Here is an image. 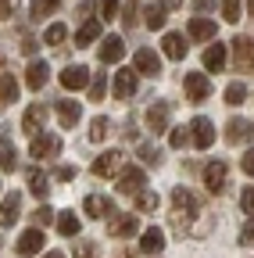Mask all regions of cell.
Wrapping results in <instances>:
<instances>
[{
    "label": "cell",
    "instance_id": "obj_2",
    "mask_svg": "<svg viewBox=\"0 0 254 258\" xmlns=\"http://www.w3.org/2000/svg\"><path fill=\"white\" fill-rule=\"evenodd\" d=\"M122 165H125V154H122V151H104L97 161H93V176H101V179L118 176V172H122Z\"/></svg>",
    "mask_w": 254,
    "mask_h": 258
},
{
    "label": "cell",
    "instance_id": "obj_52",
    "mask_svg": "<svg viewBox=\"0 0 254 258\" xmlns=\"http://www.w3.org/2000/svg\"><path fill=\"white\" fill-rule=\"evenodd\" d=\"M247 15H250V18H254V0H247Z\"/></svg>",
    "mask_w": 254,
    "mask_h": 258
},
{
    "label": "cell",
    "instance_id": "obj_44",
    "mask_svg": "<svg viewBox=\"0 0 254 258\" xmlns=\"http://www.w3.org/2000/svg\"><path fill=\"white\" fill-rule=\"evenodd\" d=\"M118 18L125 22V29H133V25H136V4H125V11H122Z\"/></svg>",
    "mask_w": 254,
    "mask_h": 258
},
{
    "label": "cell",
    "instance_id": "obj_8",
    "mask_svg": "<svg viewBox=\"0 0 254 258\" xmlns=\"http://www.w3.org/2000/svg\"><path fill=\"white\" fill-rule=\"evenodd\" d=\"M133 69H136L140 76H150V79H154L157 72H161V57H157L150 47H140L136 57H133Z\"/></svg>",
    "mask_w": 254,
    "mask_h": 258
},
{
    "label": "cell",
    "instance_id": "obj_16",
    "mask_svg": "<svg viewBox=\"0 0 254 258\" xmlns=\"http://www.w3.org/2000/svg\"><path fill=\"white\" fill-rule=\"evenodd\" d=\"M140 251H143V254H161V251H165V230H157V226L143 230V237H140Z\"/></svg>",
    "mask_w": 254,
    "mask_h": 258
},
{
    "label": "cell",
    "instance_id": "obj_28",
    "mask_svg": "<svg viewBox=\"0 0 254 258\" xmlns=\"http://www.w3.org/2000/svg\"><path fill=\"white\" fill-rule=\"evenodd\" d=\"M25 179H29V190H33L40 201H43L47 194H50V179H47V176H43L40 169H29V176H25Z\"/></svg>",
    "mask_w": 254,
    "mask_h": 258
},
{
    "label": "cell",
    "instance_id": "obj_34",
    "mask_svg": "<svg viewBox=\"0 0 254 258\" xmlns=\"http://www.w3.org/2000/svg\"><path fill=\"white\" fill-rule=\"evenodd\" d=\"M157 205H161V198H157L154 190H140L136 194V208L140 212H157Z\"/></svg>",
    "mask_w": 254,
    "mask_h": 258
},
{
    "label": "cell",
    "instance_id": "obj_46",
    "mask_svg": "<svg viewBox=\"0 0 254 258\" xmlns=\"http://www.w3.org/2000/svg\"><path fill=\"white\" fill-rule=\"evenodd\" d=\"M254 240V215L243 222V230H240V244H250Z\"/></svg>",
    "mask_w": 254,
    "mask_h": 258
},
{
    "label": "cell",
    "instance_id": "obj_45",
    "mask_svg": "<svg viewBox=\"0 0 254 258\" xmlns=\"http://www.w3.org/2000/svg\"><path fill=\"white\" fill-rule=\"evenodd\" d=\"M54 179L68 183V179H75V169H72V165H57V169H54Z\"/></svg>",
    "mask_w": 254,
    "mask_h": 258
},
{
    "label": "cell",
    "instance_id": "obj_55",
    "mask_svg": "<svg viewBox=\"0 0 254 258\" xmlns=\"http://www.w3.org/2000/svg\"><path fill=\"white\" fill-rule=\"evenodd\" d=\"M0 244H4V240H0Z\"/></svg>",
    "mask_w": 254,
    "mask_h": 258
},
{
    "label": "cell",
    "instance_id": "obj_1",
    "mask_svg": "<svg viewBox=\"0 0 254 258\" xmlns=\"http://www.w3.org/2000/svg\"><path fill=\"white\" fill-rule=\"evenodd\" d=\"M183 90H186V101L190 104H201V101H208V93H211V79L204 72H186Z\"/></svg>",
    "mask_w": 254,
    "mask_h": 258
},
{
    "label": "cell",
    "instance_id": "obj_10",
    "mask_svg": "<svg viewBox=\"0 0 254 258\" xmlns=\"http://www.w3.org/2000/svg\"><path fill=\"white\" fill-rule=\"evenodd\" d=\"M82 208H86L90 219H108V215H115V205H111V198H104V194H90V198L82 201Z\"/></svg>",
    "mask_w": 254,
    "mask_h": 258
},
{
    "label": "cell",
    "instance_id": "obj_17",
    "mask_svg": "<svg viewBox=\"0 0 254 258\" xmlns=\"http://www.w3.org/2000/svg\"><path fill=\"white\" fill-rule=\"evenodd\" d=\"M215 32H218V25L211 18H190V25H186L190 40H215Z\"/></svg>",
    "mask_w": 254,
    "mask_h": 258
},
{
    "label": "cell",
    "instance_id": "obj_50",
    "mask_svg": "<svg viewBox=\"0 0 254 258\" xmlns=\"http://www.w3.org/2000/svg\"><path fill=\"white\" fill-rule=\"evenodd\" d=\"M22 50H25V54H33V50H36V40H33V36H25V40H22Z\"/></svg>",
    "mask_w": 254,
    "mask_h": 258
},
{
    "label": "cell",
    "instance_id": "obj_24",
    "mask_svg": "<svg viewBox=\"0 0 254 258\" xmlns=\"http://www.w3.org/2000/svg\"><path fill=\"white\" fill-rule=\"evenodd\" d=\"M161 50H165V57H172V61H183V57H186V40L179 36V32H165V40H161Z\"/></svg>",
    "mask_w": 254,
    "mask_h": 258
},
{
    "label": "cell",
    "instance_id": "obj_49",
    "mask_svg": "<svg viewBox=\"0 0 254 258\" xmlns=\"http://www.w3.org/2000/svg\"><path fill=\"white\" fill-rule=\"evenodd\" d=\"M11 8H15V0H0V18H11Z\"/></svg>",
    "mask_w": 254,
    "mask_h": 258
},
{
    "label": "cell",
    "instance_id": "obj_22",
    "mask_svg": "<svg viewBox=\"0 0 254 258\" xmlns=\"http://www.w3.org/2000/svg\"><path fill=\"white\" fill-rule=\"evenodd\" d=\"M172 205H176L179 219H183V215H194V212H197V198H194V194H190L186 186H176V190H172Z\"/></svg>",
    "mask_w": 254,
    "mask_h": 258
},
{
    "label": "cell",
    "instance_id": "obj_36",
    "mask_svg": "<svg viewBox=\"0 0 254 258\" xmlns=\"http://www.w3.org/2000/svg\"><path fill=\"white\" fill-rule=\"evenodd\" d=\"M243 101H247V86H243V83H229V86H226V104L236 108V104H243Z\"/></svg>",
    "mask_w": 254,
    "mask_h": 258
},
{
    "label": "cell",
    "instance_id": "obj_30",
    "mask_svg": "<svg viewBox=\"0 0 254 258\" xmlns=\"http://www.w3.org/2000/svg\"><path fill=\"white\" fill-rule=\"evenodd\" d=\"M57 233L61 237H79V219L72 212H61L57 215Z\"/></svg>",
    "mask_w": 254,
    "mask_h": 258
},
{
    "label": "cell",
    "instance_id": "obj_4",
    "mask_svg": "<svg viewBox=\"0 0 254 258\" xmlns=\"http://www.w3.org/2000/svg\"><path fill=\"white\" fill-rule=\"evenodd\" d=\"M233 57L240 72H254V36H236L233 40Z\"/></svg>",
    "mask_w": 254,
    "mask_h": 258
},
{
    "label": "cell",
    "instance_id": "obj_38",
    "mask_svg": "<svg viewBox=\"0 0 254 258\" xmlns=\"http://www.w3.org/2000/svg\"><path fill=\"white\" fill-rule=\"evenodd\" d=\"M33 219H36V226H50V222H57V212H54L50 205H40Z\"/></svg>",
    "mask_w": 254,
    "mask_h": 258
},
{
    "label": "cell",
    "instance_id": "obj_29",
    "mask_svg": "<svg viewBox=\"0 0 254 258\" xmlns=\"http://www.w3.org/2000/svg\"><path fill=\"white\" fill-rule=\"evenodd\" d=\"M97 36H101V22H97V18H90V22L75 32V47H90Z\"/></svg>",
    "mask_w": 254,
    "mask_h": 258
},
{
    "label": "cell",
    "instance_id": "obj_23",
    "mask_svg": "<svg viewBox=\"0 0 254 258\" xmlns=\"http://www.w3.org/2000/svg\"><path fill=\"white\" fill-rule=\"evenodd\" d=\"M79 118H82V108H79V101H57V122L65 125V129H72Z\"/></svg>",
    "mask_w": 254,
    "mask_h": 258
},
{
    "label": "cell",
    "instance_id": "obj_12",
    "mask_svg": "<svg viewBox=\"0 0 254 258\" xmlns=\"http://www.w3.org/2000/svg\"><path fill=\"white\" fill-rule=\"evenodd\" d=\"M122 54H125V40H122V36H104V40H101V50H97V57H101L104 64H115V61H122Z\"/></svg>",
    "mask_w": 254,
    "mask_h": 258
},
{
    "label": "cell",
    "instance_id": "obj_51",
    "mask_svg": "<svg viewBox=\"0 0 254 258\" xmlns=\"http://www.w3.org/2000/svg\"><path fill=\"white\" fill-rule=\"evenodd\" d=\"M208 8H215V0H197V11H208Z\"/></svg>",
    "mask_w": 254,
    "mask_h": 258
},
{
    "label": "cell",
    "instance_id": "obj_18",
    "mask_svg": "<svg viewBox=\"0 0 254 258\" xmlns=\"http://www.w3.org/2000/svg\"><path fill=\"white\" fill-rule=\"evenodd\" d=\"M18 212H22V194H8L4 201H0V226H11V222H18Z\"/></svg>",
    "mask_w": 254,
    "mask_h": 258
},
{
    "label": "cell",
    "instance_id": "obj_47",
    "mask_svg": "<svg viewBox=\"0 0 254 258\" xmlns=\"http://www.w3.org/2000/svg\"><path fill=\"white\" fill-rule=\"evenodd\" d=\"M168 144H172V147H186V129H172V133H168Z\"/></svg>",
    "mask_w": 254,
    "mask_h": 258
},
{
    "label": "cell",
    "instance_id": "obj_26",
    "mask_svg": "<svg viewBox=\"0 0 254 258\" xmlns=\"http://www.w3.org/2000/svg\"><path fill=\"white\" fill-rule=\"evenodd\" d=\"M0 169H8V172L18 169V151H15V144L4 133H0Z\"/></svg>",
    "mask_w": 254,
    "mask_h": 258
},
{
    "label": "cell",
    "instance_id": "obj_41",
    "mask_svg": "<svg viewBox=\"0 0 254 258\" xmlns=\"http://www.w3.org/2000/svg\"><path fill=\"white\" fill-rule=\"evenodd\" d=\"M118 4H122V0H101V18H118L122 15Z\"/></svg>",
    "mask_w": 254,
    "mask_h": 258
},
{
    "label": "cell",
    "instance_id": "obj_13",
    "mask_svg": "<svg viewBox=\"0 0 254 258\" xmlns=\"http://www.w3.org/2000/svg\"><path fill=\"white\" fill-rule=\"evenodd\" d=\"M226 161H211V165L204 169V186L211 190V194H222V190H226Z\"/></svg>",
    "mask_w": 254,
    "mask_h": 258
},
{
    "label": "cell",
    "instance_id": "obj_9",
    "mask_svg": "<svg viewBox=\"0 0 254 258\" xmlns=\"http://www.w3.org/2000/svg\"><path fill=\"white\" fill-rule=\"evenodd\" d=\"M43 244H47V240H43V230H40V226H33V230H25V233L18 237V244H15V247H18V254H22V258H29V254H40V251H43Z\"/></svg>",
    "mask_w": 254,
    "mask_h": 258
},
{
    "label": "cell",
    "instance_id": "obj_7",
    "mask_svg": "<svg viewBox=\"0 0 254 258\" xmlns=\"http://www.w3.org/2000/svg\"><path fill=\"white\" fill-rule=\"evenodd\" d=\"M190 129H194V147H197V151H208V147L215 144V125H211V118L197 115L194 122H190Z\"/></svg>",
    "mask_w": 254,
    "mask_h": 258
},
{
    "label": "cell",
    "instance_id": "obj_48",
    "mask_svg": "<svg viewBox=\"0 0 254 258\" xmlns=\"http://www.w3.org/2000/svg\"><path fill=\"white\" fill-rule=\"evenodd\" d=\"M243 172H247V176L254 179V147H250V151L243 154Z\"/></svg>",
    "mask_w": 254,
    "mask_h": 258
},
{
    "label": "cell",
    "instance_id": "obj_43",
    "mask_svg": "<svg viewBox=\"0 0 254 258\" xmlns=\"http://www.w3.org/2000/svg\"><path fill=\"white\" fill-rule=\"evenodd\" d=\"M75 258H97V247L90 240H82V244H75Z\"/></svg>",
    "mask_w": 254,
    "mask_h": 258
},
{
    "label": "cell",
    "instance_id": "obj_35",
    "mask_svg": "<svg viewBox=\"0 0 254 258\" xmlns=\"http://www.w3.org/2000/svg\"><path fill=\"white\" fill-rule=\"evenodd\" d=\"M90 101H104V93H108V76L104 72H97V79H90Z\"/></svg>",
    "mask_w": 254,
    "mask_h": 258
},
{
    "label": "cell",
    "instance_id": "obj_39",
    "mask_svg": "<svg viewBox=\"0 0 254 258\" xmlns=\"http://www.w3.org/2000/svg\"><path fill=\"white\" fill-rule=\"evenodd\" d=\"M222 18H226V22H240V0H222Z\"/></svg>",
    "mask_w": 254,
    "mask_h": 258
},
{
    "label": "cell",
    "instance_id": "obj_32",
    "mask_svg": "<svg viewBox=\"0 0 254 258\" xmlns=\"http://www.w3.org/2000/svg\"><path fill=\"white\" fill-rule=\"evenodd\" d=\"M108 133H111V122H108L104 115H97V118L90 122V140H93V144H101Z\"/></svg>",
    "mask_w": 254,
    "mask_h": 258
},
{
    "label": "cell",
    "instance_id": "obj_40",
    "mask_svg": "<svg viewBox=\"0 0 254 258\" xmlns=\"http://www.w3.org/2000/svg\"><path fill=\"white\" fill-rule=\"evenodd\" d=\"M140 158L147 161V165H157V161H161V151L150 147V144H143V147H140Z\"/></svg>",
    "mask_w": 254,
    "mask_h": 258
},
{
    "label": "cell",
    "instance_id": "obj_37",
    "mask_svg": "<svg viewBox=\"0 0 254 258\" xmlns=\"http://www.w3.org/2000/svg\"><path fill=\"white\" fill-rule=\"evenodd\" d=\"M57 8H61V0H33V18H43V15L57 11Z\"/></svg>",
    "mask_w": 254,
    "mask_h": 258
},
{
    "label": "cell",
    "instance_id": "obj_53",
    "mask_svg": "<svg viewBox=\"0 0 254 258\" xmlns=\"http://www.w3.org/2000/svg\"><path fill=\"white\" fill-rule=\"evenodd\" d=\"M43 258H65V254H61V251H50V254H43Z\"/></svg>",
    "mask_w": 254,
    "mask_h": 258
},
{
    "label": "cell",
    "instance_id": "obj_14",
    "mask_svg": "<svg viewBox=\"0 0 254 258\" xmlns=\"http://www.w3.org/2000/svg\"><path fill=\"white\" fill-rule=\"evenodd\" d=\"M61 86L65 90H86L90 86V72L82 69V64H68V69L61 72Z\"/></svg>",
    "mask_w": 254,
    "mask_h": 258
},
{
    "label": "cell",
    "instance_id": "obj_5",
    "mask_svg": "<svg viewBox=\"0 0 254 258\" xmlns=\"http://www.w3.org/2000/svg\"><path fill=\"white\" fill-rule=\"evenodd\" d=\"M147 186V176H143V169H136V165H125L122 172H118V190L122 194H133V198H136V194Z\"/></svg>",
    "mask_w": 254,
    "mask_h": 258
},
{
    "label": "cell",
    "instance_id": "obj_54",
    "mask_svg": "<svg viewBox=\"0 0 254 258\" xmlns=\"http://www.w3.org/2000/svg\"><path fill=\"white\" fill-rule=\"evenodd\" d=\"M118 258H129V254H118Z\"/></svg>",
    "mask_w": 254,
    "mask_h": 258
},
{
    "label": "cell",
    "instance_id": "obj_20",
    "mask_svg": "<svg viewBox=\"0 0 254 258\" xmlns=\"http://www.w3.org/2000/svg\"><path fill=\"white\" fill-rule=\"evenodd\" d=\"M254 137V122H247V118H229V125H226V140L229 144H240V140H250Z\"/></svg>",
    "mask_w": 254,
    "mask_h": 258
},
{
    "label": "cell",
    "instance_id": "obj_15",
    "mask_svg": "<svg viewBox=\"0 0 254 258\" xmlns=\"http://www.w3.org/2000/svg\"><path fill=\"white\" fill-rule=\"evenodd\" d=\"M47 79H50L47 61H29V69H25V86H29V90H43Z\"/></svg>",
    "mask_w": 254,
    "mask_h": 258
},
{
    "label": "cell",
    "instance_id": "obj_27",
    "mask_svg": "<svg viewBox=\"0 0 254 258\" xmlns=\"http://www.w3.org/2000/svg\"><path fill=\"white\" fill-rule=\"evenodd\" d=\"M11 101H18V79L11 72L0 76V108H8Z\"/></svg>",
    "mask_w": 254,
    "mask_h": 258
},
{
    "label": "cell",
    "instance_id": "obj_21",
    "mask_svg": "<svg viewBox=\"0 0 254 258\" xmlns=\"http://www.w3.org/2000/svg\"><path fill=\"white\" fill-rule=\"evenodd\" d=\"M43 122H47V108L43 104H33V108L25 111V118H22V129H25L29 137H36L40 129H43Z\"/></svg>",
    "mask_w": 254,
    "mask_h": 258
},
{
    "label": "cell",
    "instance_id": "obj_6",
    "mask_svg": "<svg viewBox=\"0 0 254 258\" xmlns=\"http://www.w3.org/2000/svg\"><path fill=\"white\" fill-rule=\"evenodd\" d=\"M136 69H122L115 72V83H111V93H115V101H125V97H133L136 93Z\"/></svg>",
    "mask_w": 254,
    "mask_h": 258
},
{
    "label": "cell",
    "instance_id": "obj_33",
    "mask_svg": "<svg viewBox=\"0 0 254 258\" xmlns=\"http://www.w3.org/2000/svg\"><path fill=\"white\" fill-rule=\"evenodd\" d=\"M65 36H68V29L61 25V22H54V25H47V32H43V43L61 47V43H65Z\"/></svg>",
    "mask_w": 254,
    "mask_h": 258
},
{
    "label": "cell",
    "instance_id": "obj_31",
    "mask_svg": "<svg viewBox=\"0 0 254 258\" xmlns=\"http://www.w3.org/2000/svg\"><path fill=\"white\" fill-rule=\"evenodd\" d=\"M143 15H147V18H143L147 29H165V18H168V15H165V4H150Z\"/></svg>",
    "mask_w": 254,
    "mask_h": 258
},
{
    "label": "cell",
    "instance_id": "obj_25",
    "mask_svg": "<svg viewBox=\"0 0 254 258\" xmlns=\"http://www.w3.org/2000/svg\"><path fill=\"white\" fill-rule=\"evenodd\" d=\"M204 69L208 72H222V69H226V43H211L204 50Z\"/></svg>",
    "mask_w": 254,
    "mask_h": 258
},
{
    "label": "cell",
    "instance_id": "obj_11",
    "mask_svg": "<svg viewBox=\"0 0 254 258\" xmlns=\"http://www.w3.org/2000/svg\"><path fill=\"white\" fill-rule=\"evenodd\" d=\"M33 158H54L57 151H61V137H54V133H40V137H33Z\"/></svg>",
    "mask_w": 254,
    "mask_h": 258
},
{
    "label": "cell",
    "instance_id": "obj_19",
    "mask_svg": "<svg viewBox=\"0 0 254 258\" xmlns=\"http://www.w3.org/2000/svg\"><path fill=\"white\" fill-rule=\"evenodd\" d=\"M136 230H140V219L136 215H118V219L108 222V233L111 237H133Z\"/></svg>",
    "mask_w": 254,
    "mask_h": 258
},
{
    "label": "cell",
    "instance_id": "obj_3",
    "mask_svg": "<svg viewBox=\"0 0 254 258\" xmlns=\"http://www.w3.org/2000/svg\"><path fill=\"white\" fill-rule=\"evenodd\" d=\"M168 115H172V104H168V101H154V104L147 108V129H150L154 137L168 129Z\"/></svg>",
    "mask_w": 254,
    "mask_h": 258
},
{
    "label": "cell",
    "instance_id": "obj_42",
    "mask_svg": "<svg viewBox=\"0 0 254 258\" xmlns=\"http://www.w3.org/2000/svg\"><path fill=\"white\" fill-rule=\"evenodd\" d=\"M240 208H243L247 215H254V186H243V194H240Z\"/></svg>",
    "mask_w": 254,
    "mask_h": 258
}]
</instances>
